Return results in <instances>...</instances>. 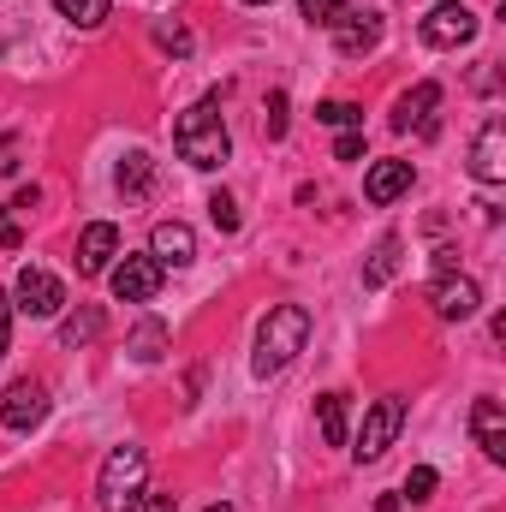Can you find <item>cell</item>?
I'll return each instance as SVG.
<instances>
[{
	"instance_id": "f1b7e54d",
	"label": "cell",
	"mask_w": 506,
	"mask_h": 512,
	"mask_svg": "<svg viewBox=\"0 0 506 512\" xmlns=\"http://www.w3.org/2000/svg\"><path fill=\"white\" fill-rule=\"evenodd\" d=\"M155 42L173 48V54H191V36H185V30H155Z\"/></svg>"
},
{
	"instance_id": "e0dca14e",
	"label": "cell",
	"mask_w": 506,
	"mask_h": 512,
	"mask_svg": "<svg viewBox=\"0 0 506 512\" xmlns=\"http://www.w3.org/2000/svg\"><path fill=\"white\" fill-rule=\"evenodd\" d=\"M316 417H322V441L328 447H346V393H322L316 399Z\"/></svg>"
},
{
	"instance_id": "30bf717a",
	"label": "cell",
	"mask_w": 506,
	"mask_h": 512,
	"mask_svg": "<svg viewBox=\"0 0 506 512\" xmlns=\"http://www.w3.org/2000/svg\"><path fill=\"white\" fill-rule=\"evenodd\" d=\"M161 292V262L155 256H126L114 262V298L120 304H149Z\"/></svg>"
},
{
	"instance_id": "4316f807",
	"label": "cell",
	"mask_w": 506,
	"mask_h": 512,
	"mask_svg": "<svg viewBox=\"0 0 506 512\" xmlns=\"http://www.w3.org/2000/svg\"><path fill=\"white\" fill-rule=\"evenodd\" d=\"M405 495H411V501H429V495H435V471H429V465H417V471L405 477Z\"/></svg>"
},
{
	"instance_id": "7402d4cb",
	"label": "cell",
	"mask_w": 506,
	"mask_h": 512,
	"mask_svg": "<svg viewBox=\"0 0 506 512\" xmlns=\"http://www.w3.org/2000/svg\"><path fill=\"white\" fill-rule=\"evenodd\" d=\"M54 6H60L78 30H96V24L108 18V0H54Z\"/></svg>"
},
{
	"instance_id": "8fae6325",
	"label": "cell",
	"mask_w": 506,
	"mask_h": 512,
	"mask_svg": "<svg viewBox=\"0 0 506 512\" xmlns=\"http://www.w3.org/2000/svg\"><path fill=\"white\" fill-rule=\"evenodd\" d=\"M120 256V227H108V221H90L84 227V239H78V274L84 280H96V274H108V262Z\"/></svg>"
},
{
	"instance_id": "f546056e",
	"label": "cell",
	"mask_w": 506,
	"mask_h": 512,
	"mask_svg": "<svg viewBox=\"0 0 506 512\" xmlns=\"http://www.w3.org/2000/svg\"><path fill=\"white\" fill-rule=\"evenodd\" d=\"M6 346H12V298L0 292V358H6Z\"/></svg>"
},
{
	"instance_id": "83f0119b",
	"label": "cell",
	"mask_w": 506,
	"mask_h": 512,
	"mask_svg": "<svg viewBox=\"0 0 506 512\" xmlns=\"http://www.w3.org/2000/svg\"><path fill=\"white\" fill-rule=\"evenodd\" d=\"M364 155V131H340V143H334V161H358Z\"/></svg>"
},
{
	"instance_id": "ba28073f",
	"label": "cell",
	"mask_w": 506,
	"mask_h": 512,
	"mask_svg": "<svg viewBox=\"0 0 506 512\" xmlns=\"http://www.w3.org/2000/svg\"><path fill=\"white\" fill-rule=\"evenodd\" d=\"M12 298H18V310H24V316H60V304H66V286H60L48 268H18V286H12Z\"/></svg>"
},
{
	"instance_id": "7c38bea8",
	"label": "cell",
	"mask_w": 506,
	"mask_h": 512,
	"mask_svg": "<svg viewBox=\"0 0 506 512\" xmlns=\"http://www.w3.org/2000/svg\"><path fill=\"white\" fill-rule=\"evenodd\" d=\"M149 256H155L161 268H191V262H197V233H191L185 221H161V227L149 233Z\"/></svg>"
},
{
	"instance_id": "5bb4252c",
	"label": "cell",
	"mask_w": 506,
	"mask_h": 512,
	"mask_svg": "<svg viewBox=\"0 0 506 512\" xmlns=\"http://www.w3.org/2000/svg\"><path fill=\"white\" fill-rule=\"evenodd\" d=\"M334 42H340L346 60H352V54H370V48L381 42V18L376 12H352V6H346L340 24H334Z\"/></svg>"
},
{
	"instance_id": "836d02e7",
	"label": "cell",
	"mask_w": 506,
	"mask_h": 512,
	"mask_svg": "<svg viewBox=\"0 0 506 512\" xmlns=\"http://www.w3.org/2000/svg\"><path fill=\"white\" fill-rule=\"evenodd\" d=\"M245 6H274V0H245Z\"/></svg>"
},
{
	"instance_id": "ac0fdd59",
	"label": "cell",
	"mask_w": 506,
	"mask_h": 512,
	"mask_svg": "<svg viewBox=\"0 0 506 512\" xmlns=\"http://www.w3.org/2000/svg\"><path fill=\"white\" fill-rule=\"evenodd\" d=\"M149 185H155V161L143 149H131L126 161H120V191L126 197H149Z\"/></svg>"
},
{
	"instance_id": "9c48e42d",
	"label": "cell",
	"mask_w": 506,
	"mask_h": 512,
	"mask_svg": "<svg viewBox=\"0 0 506 512\" xmlns=\"http://www.w3.org/2000/svg\"><path fill=\"white\" fill-rule=\"evenodd\" d=\"M471 173H477L483 185H501L506 179V120L501 114H489L483 131H477V143H471Z\"/></svg>"
},
{
	"instance_id": "6da1fadb",
	"label": "cell",
	"mask_w": 506,
	"mask_h": 512,
	"mask_svg": "<svg viewBox=\"0 0 506 512\" xmlns=\"http://www.w3.org/2000/svg\"><path fill=\"white\" fill-rule=\"evenodd\" d=\"M304 340H310V310H304V304H274V310L262 316V328H256L251 370L256 376H280V370L304 352Z\"/></svg>"
},
{
	"instance_id": "d6986e66",
	"label": "cell",
	"mask_w": 506,
	"mask_h": 512,
	"mask_svg": "<svg viewBox=\"0 0 506 512\" xmlns=\"http://www.w3.org/2000/svg\"><path fill=\"white\" fill-rule=\"evenodd\" d=\"M96 334H102V310H96V304H84V310H72V316L60 322V340H66V346H90Z\"/></svg>"
},
{
	"instance_id": "9a60e30c",
	"label": "cell",
	"mask_w": 506,
	"mask_h": 512,
	"mask_svg": "<svg viewBox=\"0 0 506 512\" xmlns=\"http://www.w3.org/2000/svg\"><path fill=\"white\" fill-rule=\"evenodd\" d=\"M435 108H441V84H417L411 96H399V114H393V126L399 131H435Z\"/></svg>"
},
{
	"instance_id": "1f68e13d",
	"label": "cell",
	"mask_w": 506,
	"mask_h": 512,
	"mask_svg": "<svg viewBox=\"0 0 506 512\" xmlns=\"http://www.w3.org/2000/svg\"><path fill=\"white\" fill-rule=\"evenodd\" d=\"M0 245H6V251H18V245H24V233H18V221H6V215H0Z\"/></svg>"
},
{
	"instance_id": "277c9868",
	"label": "cell",
	"mask_w": 506,
	"mask_h": 512,
	"mask_svg": "<svg viewBox=\"0 0 506 512\" xmlns=\"http://www.w3.org/2000/svg\"><path fill=\"white\" fill-rule=\"evenodd\" d=\"M405 429V399H376L370 405V417H364V435H358V465H376L381 453L393 447V435Z\"/></svg>"
},
{
	"instance_id": "d6a6232c",
	"label": "cell",
	"mask_w": 506,
	"mask_h": 512,
	"mask_svg": "<svg viewBox=\"0 0 506 512\" xmlns=\"http://www.w3.org/2000/svg\"><path fill=\"white\" fill-rule=\"evenodd\" d=\"M209 512H233V507H227V501H215V507H209Z\"/></svg>"
},
{
	"instance_id": "484cf974",
	"label": "cell",
	"mask_w": 506,
	"mask_h": 512,
	"mask_svg": "<svg viewBox=\"0 0 506 512\" xmlns=\"http://www.w3.org/2000/svg\"><path fill=\"white\" fill-rule=\"evenodd\" d=\"M262 131H268V137H286V96H280V90L268 96V114H262Z\"/></svg>"
},
{
	"instance_id": "7a4b0ae2",
	"label": "cell",
	"mask_w": 506,
	"mask_h": 512,
	"mask_svg": "<svg viewBox=\"0 0 506 512\" xmlns=\"http://www.w3.org/2000/svg\"><path fill=\"white\" fill-rule=\"evenodd\" d=\"M173 149H179V161H191V167H221L227 155H233V137L221 126V114H215V102H197V108H185L179 114V126H173Z\"/></svg>"
},
{
	"instance_id": "5b68a950",
	"label": "cell",
	"mask_w": 506,
	"mask_h": 512,
	"mask_svg": "<svg viewBox=\"0 0 506 512\" xmlns=\"http://www.w3.org/2000/svg\"><path fill=\"white\" fill-rule=\"evenodd\" d=\"M429 304H435L441 322H471V316L483 310V286H477L471 274H441V280L429 286Z\"/></svg>"
},
{
	"instance_id": "44dd1931",
	"label": "cell",
	"mask_w": 506,
	"mask_h": 512,
	"mask_svg": "<svg viewBox=\"0 0 506 512\" xmlns=\"http://www.w3.org/2000/svg\"><path fill=\"white\" fill-rule=\"evenodd\" d=\"M393 268H399V239H381L376 256H370V268H364V286H387Z\"/></svg>"
},
{
	"instance_id": "d4e9b609",
	"label": "cell",
	"mask_w": 506,
	"mask_h": 512,
	"mask_svg": "<svg viewBox=\"0 0 506 512\" xmlns=\"http://www.w3.org/2000/svg\"><path fill=\"white\" fill-rule=\"evenodd\" d=\"M298 12H304L310 24H328V30H334L340 12H346V0H298Z\"/></svg>"
},
{
	"instance_id": "4fadbf2b",
	"label": "cell",
	"mask_w": 506,
	"mask_h": 512,
	"mask_svg": "<svg viewBox=\"0 0 506 512\" xmlns=\"http://www.w3.org/2000/svg\"><path fill=\"white\" fill-rule=\"evenodd\" d=\"M471 435H477V447H483L495 465H506V411H501V399H477V405H471Z\"/></svg>"
},
{
	"instance_id": "603a6c76",
	"label": "cell",
	"mask_w": 506,
	"mask_h": 512,
	"mask_svg": "<svg viewBox=\"0 0 506 512\" xmlns=\"http://www.w3.org/2000/svg\"><path fill=\"white\" fill-rule=\"evenodd\" d=\"M316 120H322V126H340V131H358L364 126V108H358V102H322Z\"/></svg>"
},
{
	"instance_id": "cb8c5ba5",
	"label": "cell",
	"mask_w": 506,
	"mask_h": 512,
	"mask_svg": "<svg viewBox=\"0 0 506 512\" xmlns=\"http://www.w3.org/2000/svg\"><path fill=\"white\" fill-rule=\"evenodd\" d=\"M209 221H215L221 233H239V203H233L227 191H215V197H209Z\"/></svg>"
},
{
	"instance_id": "8992f818",
	"label": "cell",
	"mask_w": 506,
	"mask_h": 512,
	"mask_svg": "<svg viewBox=\"0 0 506 512\" xmlns=\"http://www.w3.org/2000/svg\"><path fill=\"white\" fill-rule=\"evenodd\" d=\"M42 417H48V387H42V382H30V376H24V382H12L6 393H0V423H6V429H18V435H24V429H36Z\"/></svg>"
},
{
	"instance_id": "4dcf8cb0",
	"label": "cell",
	"mask_w": 506,
	"mask_h": 512,
	"mask_svg": "<svg viewBox=\"0 0 506 512\" xmlns=\"http://www.w3.org/2000/svg\"><path fill=\"white\" fill-rule=\"evenodd\" d=\"M179 507V495H149V501H137L131 512H173Z\"/></svg>"
},
{
	"instance_id": "3957f363",
	"label": "cell",
	"mask_w": 506,
	"mask_h": 512,
	"mask_svg": "<svg viewBox=\"0 0 506 512\" xmlns=\"http://www.w3.org/2000/svg\"><path fill=\"white\" fill-rule=\"evenodd\" d=\"M143 477H149V453L143 447H114L102 477H96V501L102 512H131L137 495H143Z\"/></svg>"
},
{
	"instance_id": "2e32d148",
	"label": "cell",
	"mask_w": 506,
	"mask_h": 512,
	"mask_svg": "<svg viewBox=\"0 0 506 512\" xmlns=\"http://www.w3.org/2000/svg\"><path fill=\"white\" fill-rule=\"evenodd\" d=\"M405 191H411V161H376V167H370V179H364V197H370V203H393V197H405Z\"/></svg>"
},
{
	"instance_id": "52a82bcc",
	"label": "cell",
	"mask_w": 506,
	"mask_h": 512,
	"mask_svg": "<svg viewBox=\"0 0 506 512\" xmlns=\"http://www.w3.org/2000/svg\"><path fill=\"white\" fill-rule=\"evenodd\" d=\"M471 36H477V12L459 6V0H441V6L423 18V42H429V48H459V42H471Z\"/></svg>"
},
{
	"instance_id": "ffe728a7",
	"label": "cell",
	"mask_w": 506,
	"mask_h": 512,
	"mask_svg": "<svg viewBox=\"0 0 506 512\" xmlns=\"http://www.w3.org/2000/svg\"><path fill=\"white\" fill-rule=\"evenodd\" d=\"M161 352H167V328H161V322L149 316V322H143V328L131 334V358H137V364H155Z\"/></svg>"
}]
</instances>
